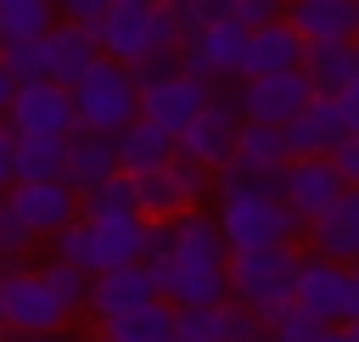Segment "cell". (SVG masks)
Masks as SVG:
<instances>
[{
	"label": "cell",
	"instance_id": "cell-13",
	"mask_svg": "<svg viewBox=\"0 0 359 342\" xmlns=\"http://www.w3.org/2000/svg\"><path fill=\"white\" fill-rule=\"evenodd\" d=\"M151 297H157V286H151L146 264H118V269L90 275V297H84V308H90V320L107 331L112 320H123L129 308H140V303H151Z\"/></svg>",
	"mask_w": 359,
	"mask_h": 342
},
{
	"label": "cell",
	"instance_id": "cell-30",
	"mask_svg": "<svg viewBox=\"0 0 359 342\" xmlns=\"http://www.w3.org/2000/svg\"><path fill=\"white\" fill-rule=\"evenodd\" d=\"M79 202H84V213H140V202H135V179H129V174L101 179V185L84 191Z\"/></svg>",
	"mask_w": 359,
	"mask_h": 342
},
{
	"label": "cell",
	"instance_id": "cell-19",
	"mask_svg": "<svg viewBox=\"0 0 359 342\" xmlns=\"http://www.w3.org/2000/svg\"><path fill=\"white\" fill-rule=\"evenodd\" d=\"M90 28H95L101 56H112V62H123V67H135L140 56H151V6H112V11L95 17Z\"/></svg>",
	"mask_w": 359,
	"mask_h": 342
},
{
	"label": "cell",
	"instance_id": "cell-16",
	"mask_svg": "<svg viewBox=\"0 0 359 342\" xmlns=\"http://www.w3.org/2000/svg\"><path fill=\"white\" fill-rule=\"evenodd\" d=\"M303 235H309V247H314L320 258L353 264V258H359V185H342V196H337L325 213H314V219L303 224Z\"/></svg>",
	"mask_w": 359,
	"mask_h": 342
},
{
	"label": "cell",
	"instance_id": "cell-52",
	"mask_svg": "<svg viewBox=\"0 0 359 342\" xmlns=\"http://www.w3.org/2000/svg\"><path fill=\"white\" fill-rule=\"evenodd\" d=\"M353 6H359V0H353Z\"/></svg>",
	"mask_w": 359,
	"mask_h": 342
},
{
	"label": "cell",
	"instance_id": "cell-49",
	"mask_svg": "<svg viewBox=\"0 0 359 342\" xmlns=\"http://www.w3.org/2000/svg\"><path fill=\"white\" fill-rule=\"evenodd\" d=\"M0 331H6V297H0Z\"/></svg>",
	"mask_w": 359,
	"mask_h": 342
},
{
	"label": "cell",
	"instance_id": "cell-37",
	"mask_svg": "<svg viewBox=\"0 0 359 342\" xmlns=\"http://www.w3.org/2000/svg\"><path fill=\"white\" fill-rule=\"evenodd\" d=\"M280 6H286V0H236V6H230V17H236V22H247V28H264V22H275V17H280Z\"/></svg>",
	"mask_w": 359,
	"mask_h": 342
},
{
	"label": "cell",
	"instance_id": "cell-33",
	"mask_svg": "<svg viewBox=\"0 0 359 342\" xmlns=\"http://www.w3.org/2000/svg\"><path fill=\"white\" fill-rule=\"evenodd\" d=\"M264 336H269V325L247 303H236V297L219 303V342H264Z\"/></svg>",
	"mask_w": 359,
	"mask_h": 342
},
{
	"label": "cell",
	"instance_id": "cell-50",
	"mask_svg": "<svg viewBox=\"0 0 359 342\" xmlns=\"http://www.w3.org/2000/svg\"><path fill=\"white\" fill-rule=\"evenodd\" d=\"M264 342H275V336H264Z\"/></svg>",
	"mask_w": 359,
	"mask_h": 342
},
{
	"label": "cell",
	"instance_id": "cell-41",
	"mask_svg": "<svg viewBox=\"0 0 359 342\" xmlns=\"http://www.w3.org/2000/svg\"><path fill=\"white\" fill-rule=\"evenodd\" d=\"M337 101H342V118H348V135H359V73L337 90Z\"/></svg>",
	"mask_w": 359,
	"mask_h": 342
},
{
	"label": "cell",
	"instance_id": "cell-7",
	"mask_svg": "<svg viewBox=\"0 0 359 342\" xmlns=\"http://www.w3.org/2000/svg\"><path fill=\"white\" fill-rule=\"evenodd\" d=\"M236 135H241V101H236V90H219V84H213L208 107L180 129L174 146H180L185 157H196L202 168H219V163L236 157Z\"/></svg>",
	"mask_w": 359,
	"mask_h": 342
},
{
	"label": "cell",
	"instance_id": "cell-8",
	"mask_svg": "<svg viewBox=\"0 0 359 342\" xmlns=\"http://www.w3.org/2000/svg\"><path fill=\"white\" fill-rule=\"evenodd\" d=\"M320 90L309 84L303 67H286V73H258V78H241L236 84V101H241V118L247 123H292Z\"/></svg>",
	"mask_w": 359,
	"mask_h": 342
},
{
	"label": "cell",
	"instance_id": "cell-42",
	"mask_svg": "<svg viewBox=\"0 0 359 342\" xmlns=\"http://www.w3.org/2000/svg\"><path fill=\"white\" fill-rule=\"evenodd\" d=\"M11 95H17V78L6 73V62H0V118H6V107H11Z\"/></svg>",
	"mask_w": 359,
	"mask_h": 342
},
{
	"label": "cell",
	"instance_id": "cell-24",
	"mask_svg": "<svg viewBox=\"0 0 359 342\" xmlns=\"http://www.w3.org/2000/svg\"><path fill=\"white\" fill-rule=\"evenodd\" d=\"M303 73L320 95H337L353 73H359V39H337V45H303Z\"/></svg>",
	"mask_w": 359,
	"mask_h": 342
},
{
	"label": "cell",
	"instance_id": "cell-11",
	"mask_svg": "<svg viewBox=\"0 0 359 342\" xmlns=\"http://www.w3.org/2000/svg\"><path fill=\"white\" fill-rule=\"evenodd\" d=\"M208 95H213V84L191 78L185 67H174V73H163V78L140 84V118H151L157 129H168V135L180 140V129L208 107Z\"/></svg>",
	"mask_w": 359,
	"mask_h": 342
},
{
	"label": "cell",
	"instance_id": "cell-6",
	"mask_svg": "<svg viewBox=\"0 0 359 342\" xmlns=\"http://www.w3.org/2000/svg\"><path fill=\"white\" fill-rule=\"evenodd\" d=\"M0 297H6V331L11 336H39V331H62L67 303L50 292V280L39 269H6L0 275Z\"/></svg>",
	"mask_w": 359,
	"mask_h": 342
},
{
	"label": "cell",
	"instance_id": "cell-22",
	"mask_svg": "<svg viewBox=\"0 0 359 342\" xmlns=\"http://www.w3.org/2000/svg\"><path fill=\"white\" fill-rule=\"evenodd\" d=\"M112 174H123V168H118V146H112V135L73 129V135H67V185L84 196V191H95V185L112 179Z\"/></svg>",
	"mask_w": 359,
	"mask_h": 342
},
{
	"label": "cell",
	"instance_id": "cell-23",
	"mask_svg": "<svg viewBox=\"0 0 359 342\" xmlns=\"http://www.w3.org/2000/svg\"><path fill=\"white\" fill-rule=\"evenodd\" d=\"M112 146H118V168H123V174H146V168H157V163L174 157V135L157 129L151 118L123 123V129L112 135Z\"/></svg>",
	"mask_w": 359,
	"mask_h": 342
},
{
	"label": "cell",
	"instance_id": "cell-44",
	"mask_svg": "<svg viewBox=\"0 0 359 342\" xmlns=\"http://www.w3.org/2000/svg\"><path fill=\"white\" fill-rule=\"evenodd\" d=\"M17 342H79V336H62V331H39V336H17Z\"/></svg>",
	"mask_w": 359,
	"mask_h": 342
},
{
	"label": "cell",
	"instance_id": "cell-40",
	"mask_svg": "<svg viewBox=\"0 0 359 342\" xmlns=\"http://www.w3.org/2000/svg\"><path fill=\"white\" fill-rule=\"evenodd\" d=\"M17 179V129L11 123H0V191Z\"/></svg>",
	"mask_w": 359,
	"mask_h": 342
},
{
	"label": "cell",
	"instance_id": "cell-27",
	"mask_svg": "<svg viewBox=\"0 0 359 342\" xmlns=\"http://www.w3.org/2000/svg\"><path fill=\"white\" fill-rule=\"evenodd\" d=\"M236 157H247V163H264V168H286V163H292L286 129H280V123H247V118H241Z\"/></svg>",
	"mask_w": 359,
	"mask_h": 342
},
{
	"label": "cell",
	"instance_id": "cell-15",
	"mask_svg": "<svg viewBox=\"0 0 359 342\" xmlns=\"http://www.w3.org/2000/svg\"><path fill=\"white\" fill-rule=\"evenodd\" d=\"M90 219V252H95V275L118 269V264H140L146 258V213H84Z\"/></svg>",
	"mask_w": 359,
	"mask_h": 342
},
{
	"label": "cell",
	"instance_id": "cell-2",
	"mask_svg": "<svg viewBox=\"0 0 359 342\" xmlns=\"http://www.w3.org/2000/svg\"><path fill=\"white\" fill-rule=\"evenodd\" d=\"M224 275H230V297L247 303L264 325H275L292 308L297 252H292V241H280V247H247V252H230L224 258Z\"/></svg>",
	"mask_w": 359,
	"mask_h": 342
},
{
	"label": "cell",
	"instance_id": "cell-48",
	"mask_svg": "<svg viewBox=\"0 0 359 342\" xmlns=\"http://www.w3.org/2000/svg\"><path fill=\"white\" fill-rule=\"evenodd\" d=\"M101 342H123V336H118V331H101Z\"/></svg>",
	"mask_w": 359,
	"mask_h": 342
},
{
	"label": "cell",
	"instance_id": "cell-4",
	"mask_svg": "<svg viewBox=\"0 0 359 342\" xmlns=\"http://www.w3.org/2000/svg\"><path fill=\"white\" fill-rule=\"evenodd\" d=\"M129 179H135V202H140L146 219L191 213V207H202V196L213 191V168H202V163L185 157L180 146H174L168 163H157V168H146V174H129Z\"/></svg>",
	"mask_w": 359,
	"mask_h": 342
},
{
	"label": "cell",
	"instance_id": "cell-20",
	"mask_svg": "<svg viewBox=\"0 0 359 342\" xmlns=\"http://www.w3.org/2000/svg\"><path fill=\"white\" fill-rule=\"evenodd\" d=\"M286 67H303V34L275 17L264 28H247V62H241V78H258V73H286Z\"/></svg>",
	"mask_w": 359,
	"mask_h": 342
},
{
	"label": "cell",
	"instance_id": "cell-9",
	"mask_svg": "<svg viewBox=\"0 0 359 342\" xmlns=\"http://www.w3.org/2000/svg\"><path fill=\"white\" fill-rule=\"evenodd\" d=\"M6 123L17 135H73L79 129V112H73V90L56 84V78H22L11 107H6Z\"/></svg>",
	"mask_w": 359,
	"mask_h": 342
},
{
	"label": "cell",
	"instance_id": "cell-29",
	"mask_svg": "<svg viewBox=\"0 0 359 342\" xmlns=\"http://www.w3.org/2000/svg\"><path fill=\"white\" fill-rule=\"evenodd\" d=\"M0 62L6 73L22 84V78H39L45 73V34H17V39H0Z\"/></svg>",
	"mask_w": 359,
	"mask_h": 342
},
{
	"label": "cell",
	"instance_id": "cell-34",
	"mask_svg": "<svg viewBox=\"0 0 359 342\" xmlns=\"http://www.w3.org/2000/svg\"><path fill=\"white\" fill-rule=\"evenodd\" d=\"M28 247H34V230H28V224H22V213L0 196V275H6V269H17Z\"/></svg>",
	"mask_w": 359,
	"mask_h": 342
},
{
	"label": "cell",
	"instance_id": "cell-3",
	"mask_svg": "<svg viewBox=\"0 0 359 342\" xmlns=\"http://www.w3.org/2000/svg\"><path fill=\"white\" fill-rule=\"evenodd\" d=\"M73 112H79V129H95V135H118L123 123H135L140 118V78H135V67L101 56L73 84Z\"/></svg>",
	"mask_w": 359,
	"mask_h": 342
},
{
	"label": "cell",
	"instance_id": "cell-47",
	"mask_svg": "<svg viewBox=\"0 0 359 342\" xmlns=\"http://www.w3.org/2000/svg\"><path fill=\"white\" fill-rule=\"evenodd\" d=\"M112 6H157V0H112Z\"/></svg>",
	"mask_w": 359,
	"mask_h": 342
},
{
	"label": "cell",
	"instance_id": "cell-46",
	"mask_svg": "<svg viewBox=\"0 0 359 342\" xmlns=\"http://www.w3.org/2000/svg\"><path fill=\"white\" fill-rule=\"evenodd\" d=\"M168 342H196V336H191V331H174V336H168Z\"/></svg>",
	"mask_w": 359,
	"mask_h": 342
},
{
	"label": "cell",
	"instance_id": "cell-25",
	"mask_svg": "<svg viewBox=\"0 0 359 342\" xmlns=\"http://www.w3.org/2000/svg\"><path fill=\"white\" fill-rule=\"evenodd\" d=\"M17 179H67V135H17Z\"/></svg>",
	"mask_w": 359,
	"mask_h": 342
},
{
	"label": "cell",
	"instance_id": "cell-12",
	"mask_svg": "<svg viewBox=\"0 0 359 342\" xmlns=\"http://www.w3.org/2000/svg\"><path fill=\"white\" fill-rule=\"evenodd\" d=\"M6 202L22 213V224L34 235H50V230H62L67 219L84 213V202H79V191L67 179H11L6 185Z\"/></svg>",
	"mask_w": 359,
	"mask_h": 342
},
{
	"label": "cell",
	"instance_id": "cell-38",
	"mask_svg": "<svg viewBox=\"0 0 359 342\" xmlns=\"http://www.w3.org/2000/svg\"><path fill=\"white\" fill-rule=\"evenodd\" d=\"M331 163H337V174H342V185H359V135H348L337 151H331Z\"/></svg>",
	"mask_w": 359,
	"mask_h": 342
},
{
	"label": "cell",
	"instance_id": "cell-36",
	"mask_svg": "<svg viewBox=\"0 0 359 342\" xmlns=\"http://www.w3.org/2000/svg\"><path fill=\"white\" fill-rule=\"evenodd\" d=\"M230 6H236V0H174V11H180V22H185V28L219 22V17H230Z\"/></svg>",
	"mask_w": 359,
	"mask_h": 342
},
{
	"label": "cell",
	"instance_id": "cell-21",
	"mask_svg": "<svg viewBox=\"0 0 359 342\" xmlns=\"http://www.w3.org/2000/svg\"><path fill=\"white\" fill-rule=\"evenodd\" d=\"M286 22L303 34V45L359 39V6H353V0H292Z\"/></svg>",
	"mask_w": 359,
	"mask_h": 342
},
{
	"label": "cell",
	"instance_id": "cell-32",
	"mask_svg": "<svg viewBox=\"0 0 359 342\" xmlns=\"http://www.w3.org/2000/svg\"><path fill=\"white\" fill-rule=\"evenodd\" d=\"M39 275H45V280H50V292L67 303V314H73V308H84V297H90V269H79V264H67V258H50Z\"/></svg>",
	"mask_w": 359,
	"mask_h": 342
},
{
	"label": "cell",
	"instance_id": "cell-26",
	"mask_svg": "<svg viewBox=\"0 0 359 342\" xmlns=\"http://www.w3.org/2000/svg\"><path fill=\"white\" fill-rule=\"evenodd\" d=\"M107 331H118L123 342H168V336L180 331V303H168V297H151V303L129 308L123 320H112Z\"/></svg>",
	"mask_w": 359,
	"mask_h": 342
},
{
	"label": "cell",
	"instance_id": "cell-43",
	"mask_svg": "<svg viewBox=\"0 0 359 342\" xmlns=\"http://www.w3.org/2000/svg\"><path fill=\"white\" fill-rule=\"evenodd\" d=\"M348 280H353V314H348V320H359V258L348 264Z\"/></svg>",
	"mask_w": 359,
	"mask_h": 342
},
{
	"label": "cell",
	"instance_id": "cell-17",
	"mask_svg": "<svg viewBox=\"0 0 359 342\" xmlns=\"http://www.w3.org/2000/svg\"><path fill=\"white\" fill-rule=\"evenodd\" d=\"M95 62H101V45H95V28H90V22L62 17V22L45 34V78H56V84L73 90Z\"/></svg>",
	"mask_w": 359,
	"mask_h": 342
},
{
	"label": "cell",
	"instance_id": "cell-5",
	"mask_svg": "<svg viewBox=\"0 0 359 342\" xmlns=\"http://www.w3.org/2000/svg\"><path fill=\"white\" fill-rule=\"evenodd\" d=\"M241 62H247V22L236 17H219V22H202L185 34L180 45V67L202 84H224V78H241Z\"/></svg>",
	"mask_w": 359,
	"mask_h": 342
},
{
	"label": "cell",
	"instance_id": "cell-35",
	"mask_svg": "<svg viewBox=\"0 0 359 342\" xmlns=\"http://www.w3.org/2000/svg\"><path fill=\"white\" fill-rule=\"evenodd\" d=\"M269 336H275V342H320V336H325V320H314L309 308H297V303H292V308L269 325Z\"/></svg>",
	"mask_w": 359,
	"mask_h": 342
},
{
	"label": "cell",
	"instance_id": "cell-14",
	"mask_svg": "<svg viewBox=\"0 0 359 342\" xmlns=\"http://www.w3.org/2000/svg\"><path fill=\"white\" fill-rule=\"evenodd\" d=\"M280 196H286V207L309 224L314 213H325V207L342 196V174H337L331 157H292V163L280 168Z\"/></svg>",
	"mask_w": 359,
	"mask_h": 342
},
{
	"label": "cell",
	"instance_id": "cell-31",
	"mask_svg": "<svg viewBox=\"0 0 359 342\" xmlns=\"http://www.w3.org/2000/svg\"><path fill=\"white\" fill-rule=\"evenodd\" d=\"M50 258H67V264H79V269H90L95 275V252H90V219L79 213V219H67L62 230H50Z\"/></svg>",
	"mask_w": 359,
	"mask_h": 342
},
{
	"label": "cell",
	"instance_id": "cell-18",
	"mask_svg": "<svg viewBox=\"0 0 359 342\" xmlns=\"http://www.w3.org/2000/svg\"><path fill=\"white\" fill-rule=\"evenodd\" d=\"M342 140H348V118H342V101H337V95H314V101L286 123L292 157H331Z\"/></svg>",
	"mask_w": 359,
	"mask_h": 342
},
{
	"label": "cell",
	"instance_id": "cell-45",
	"mask_svg": "<svg viewBox=\"0 0 359 342\" xmlns=\"http://www.w3.org/2000/svg\"><path fill=\"white\" fill-rule=\"evenodd\" d=\"M342 331H348V342H359V320H348V325H342Z\"/></svg>",
	"mask_w": 359,
	"mask_h": 342
},
{
	"label": "cell",
	"instance_id": "cell-39",
	"mask_svg": "<svg viewBox=\"0 0 359 342\" xmlns=\"http://www.w3.org/2000/svg\"><path fill=\"white\" fill-rule=\"evenodd\" d=\"M56 11H62V17H73V22H95V17H107V11H112V0H56Z\"/></svg>",
	"mask_w": 359,
	"mask_h": 342
},
{
	"label": "cell",
	"instance_id": "cell-28",
	"mask_svg": "<svg viewBox=\"0 0 359 342\" xmlns=\"http://www.w3.org/2000/svg\"><path fill=\"white\" fill-rule=\"evenodd\" d=\"M62 22L56 0H0V39H17V34H50Z\"/></svg>",
	"mask_w": 359,
	"mask_h": 342
},
{
	"label": "cell",
	"instance_id": "cell-10",
	"mask_svg": "<svg viewBox=\"0 0 359 342\" xmlns=\"http://www.w3.org/2000/svg\"><path fill=\"white\" fill-rule=\"evenodd\" d=\"M292 303H297V308H309V314H314V320H325V325H348V314H353V280H348V264L320 258V252L297 258Z\"/></svg>",
	"mask_w": 359,
	"mask_h": 342
},
{
	"label": "cell",
	"instance_id": "cell-51",
	"mask_svg": "<svg viewBox=\"0 0 359 342\" xmlns=\"http://www.w3.org/2000/svg\"><path fill=\"white\" fill-rule=\"evenodd\" d=\"M0 196H6V191H0Z\"/></svg>",
	"mask_w": 359,
	"mask_h": 342
},
{
	"label": "cell",
	"instance_id": "cell-1",
	"mask_svg": "<svg viewBox=\"0 0 359 342\" xmlns=\"http://www.w3.org/2000/svg\"><path fill=\"white\" fill-rule=\"evenodd\" d=\"M213 219L230 241V252H247V247H280L303 230V219L286 207L280 191L269 185H247V179H230L213 168Z\"/></svg>",
	"mask_w": 359,
	"mask_h": 342
}]
</instances>
